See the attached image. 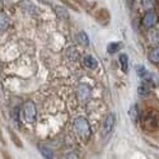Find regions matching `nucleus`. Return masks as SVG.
<instances>
[{
    "label": "nucleus",
    "instance_id": "obj_8",
    "mask_svg": "<svg viewBox=\"0 0 159 159\" xmlns=\"http://www.w3.org/2000/svg\"><path fill=\"white\" fill-rule=\"evenodd\" d=\"M9 17L5 14L4 11H0V32H4L9 27Z\"/></svg>",
    "mask_w": 159,
    "mask_h": 159
},
{
    "label": "nucleus",
    "instance_id": "obj_14",
    "mask_svg": "<svg viewBox=\"0 0 159 159\" xmlns=\"http://www.w3.org/2000/svg\"><path fill=\"white\" fill-rule=\"evenodd\" d=\"M76 41L80 43L82 46H84V47H88L89 46V38H88V36H87L85 32H79L76 34Z\"/></svg>",
    "mask_w": 159,
    "mask_h": 159
},
{
    "label": "nucleus",
    "instance_id": "obj_23",
    "mask_svg": "<svg viewBox=\"0 0 159 159\" xmlns=\"http://www.w3.org/2000/svg\"><path fill=\"white\" fill-rule=\"evenodd\" d=\"M0 8H2V5H0Z\"/></svg>",
    "mask_w": 159,
    "mask_h": 159
},
{
    "label": "nucleus",
    "instance_id": "obj_6",
    "mask_svg": "<svg viewBox=\"0 0 159 159\" xmlns=\"http://www.w3.org/2000/svg\"><path fill=\"white\" fill-rule=\"evenodd\" d=\"M83 65L85 66L87 69H96L97 66H98V61L93 57V56H90V55H87L83 57Z\"/></svg>",
    "mask_w": 159,
    "mask_h": 159
},
{
    "label": "nucleus",
    "instance_id": "obj_9",
    "mask_svg": "<svg viewBox=\"0 0 159 159\" xmlns=\"http://www.w3.org/2000/svg\"><path fill=\"white\" fill-rule=\"evenodd\" d=\"M136 73H138V75L143 79V80H148V82H150L152 80V75H150V73H148L147 71V69H144V66H141V65H139L138 68H136Z\"/></svg>",
    "mask_w": 159,
    "mask_h": 159
},
{
    "label": "nucleus",
    "instance_id": "obj_4",
    "mask_svg": "<svg viewBox=\"0 0 159 159\" xmlns=\"http://www.w3.org/2000/svg\"><path fill=\"white\" fill-rule=\"evenodd\" d=\"M157 22H158V16L153 10H148L147 13H145V16L143 17V19H141V24L144 25L145 28L154 27V25L157 24Z\"/></svg>",
    "mask_w": 159,
    "mask_h": 159
},
{
    "label": "nucleus",
    "instance_id": "obj_3",
    "mask_svg": "<svg viewBox=\"0 0 159 159\" xmlns=\"http://www.w3.org/2000/svg\"><path fill=\"white\" fill-rule=\"evenodd\" d=\"M115 125H116V115L111 112L106 116V118L102 122V135L103 136L110 135L115 127Z\"/></svg>",
    "mask_w": 159,
    "mask_h": 159
},
{
    "label": "nucleus",
    "instance_id": "obj_7",
    "mask_svg": "<svg viewBox=\"0 0 159 159\" xmlns=\"http://www.w3.org/2000/svg\"><path fill=\"white\" fill-rule=\"evenodd\" d=\"M148 38H149V42L153 46H158L159 45V31L152 27V30L148 32Z\"/></svg>",
    "mask_w": 159,
    "mask_h": 159
},
{
    "label": "nucleus",
    "instance_id": "obj_22",
    "mask_svg": "<svg viewBox=\"0 0 159 159\" xmlns=\"http://www.w3.org/2000/svg\"><path fill=\"white\" fill-rule=\"evenodd\" d=\"M39 2H42L45 4H51V0H39Z\"/></svg>",
    "mask_w": 159,
    "mask_h": 159
},
{
    "label": "nucleus",
    "instance_id": "obj_21",
    "mask_svg": "<svg viewBox=\"0 0 159 159\" xmlns=\"http://www.w3.org/2000/svg\"><path fill=\"white\" fill-rule=\"evenodd\" d=\"M66 158H78V155L76 154H68V155H66Z\"/></svg>",
    "mask_w": 159,
    "mask_h": 159
},
{
    "label": "nucleus",
    "instance_id": "obj_1",
    "mask_svg": "<svg viewBox=\"0 0 159 159\" xmlns=\"http://www.w3.org/2000/svg\"><path fill=\"white\" fill-rule=\"evenodd\" d=\"M74 130L75 132L79 135V138H80L82 140L87 141L89 140L90 135H92V131H90V125L88 122V120L85 117H76L75 121H74Z\"/></svg>",
    "mask_w": 159,
    "mask_h": 159
},
{
    "label": "nucleus",
    "instance_id": "obj_19",
    "mask_svg": "<svg viewBox=\"0 0 159 159\" xmlns=\"http://www.w3.org/2000/svg\"><path fill=\"white\" fill-rule=\"evenodd\" d=\"M120 48H121V43H118V42H112V43L108 45L107 51L110 52V54H115V52H117Z\"/></svg>",
    "mask_w": 159,
    "mask_h": 159
},
{
    "label": "nucleus",
    "instance_id": "obj_18",
    "mask_svg": "<svg viewBox=\"0 0 159 159\" xmlns=\"http://www.w3.org/2000/svg\"><path fill=\"white\" fill-rule=\"evenodd\" d=\"M39 152L45 158H54V153H52L51 149H48L47 147H43V145H39Z\"/></svg>",
    "mask_w": 159,
    "mask_h": 159
},
{
    "label": "nucleus",
    "instance_id": "obj_10",
    "mask_svg": "<svg viewBox=\"0 0 159 159\" xmlns=\"http://www.w3.org/2000/svg\"><path fill=\"white\" fill-rule=\"evenodd\" d=\"M148 59H149V61L153 62V64H159V47L155 46L154 48L150 50L149 55H148Z\"/></svg>",
    "mask_w": 159,
    "mask_h": 159
},
{
    "label": "nucleus",
    "instance_id": "obj_17",
    "mask_svg": "<svg viewBox=\"0 0 159 159\" xmlns=\"http://www.w3.org/2000/svg\"><path fill=\"white\" fill-rule=\"evenodd\" d=\"M9 135H10V139H11V141L16 144V147H18V148H22V147H23V144H22V141L19 140L18 135H17L16 132L13 131L11 129H9Z\"/></svg>",
    "mask_w": 159,
    "mask_h": 159
},
{
    "label": "nucleus",
    "instance_id": "obj_5",
    "mask_svg": "<svg viewBox=\"0 0 159 159\" xmlns=\"http://www.w3.org/2000/svg\"><path fill=\"white\" fill-rule=\"evenodd\" d=\"M76 96H78V99L85 103L90 99V96H92V90L89 88V85L87 84H80L78 87V90H76Z\"/></svg>",
    "mask_w": 159,
    "mask_h": 159
},
{
    "label": "nucleus",
    "instance_id": "obj_13",
    "mask_svg": "<svg viewBox=\"0 0 159 159\" xmlns=\"http://www.w3.org/2000/svg\"><path fill=\"white\" fill-rule=\"evenodd\" d=\"M149 83H150V82L144 80V82L139 85L138 92H139L140 96H147V94H149V92H150V84H149Z\"/></svg>",
    "mask_w": 159,
    "mask_h": 159
},
{
    "label": "nucleus",
    "instance_id": "obj_12",
    "mask_svg": "<svg viewBox=\"0 0 159 159\" xmlns=\"http://www.w3.org/2000/svg\"><path fill=\"white\" fill-rule=\"evenodd\" d=\"M54 10H55V14L57 16V18H60V19H68L69 18V13L64 7H59L57 5V7L54 8Z\"/></svg>",
    "mask_w": 159,
    "mask_h": 159
},
{
    "label": "nucleus",
    "instance_id": "obj_20",
    "mask_svg": "<svg viewBox=\"0 0 159 159\" xmlns=\"http://www.w3.org/2000/svg\"><path fill=\"white\" fill-rule=\"evenodd\" d=\"M0 141H2V144H5V139H4V136H3L2 129H0Z\"/></svg>",
    "mask_w": 159,
    "mask_h": 159
},
{
    "label": "nucleus",
    "instance_id": "obj_16",
    "mask_svg": "<svg viewBox=\"0 0 159 159\" xmlns=\"http://www.w3.org/2000/svg\"><path fill=\"white\" fill-rule=\"evenodd\" d=\"M157 5V0H141V7L145 10H153Z\"/></svg>",
    "mask_w": 159,
    "mask_h": 159
},
{
    "label": "nucleus",
    "instance_id": "obj_15",
    "mask_svg": "<svg viewBox=\"0 0 159 159\" xmlns=\"http://www.w3.org/2000/svg\"><path fill=\"white\" fill-rule=\"evenodd\" d=\"M118 61L121 64V68H122V71L124 73H127L129 71V57L126 54H121L118 56Z\"/></svg>",
    "mask_w": 159,
    "mask_h": 159
},
{
    "label": "nucleus",
    "instance_id": "obj_11",
    "mask_svg": "<svg viewBox=\"0 0 159 159\" xmlns=\"http://www.w3.org/2000/svg\"><path fill=\"white\" fill-rule=\"evenodd\" d=\"M129 116L132 120V122H138L139 121V107L138 104H132L131 108L129 110Z\"/></svg>",
    "mask_w": 159,
    "mask_h": 159
},
{
    "label": "nucleus",
    "instance_id": "obj_2",
    "mask_svg": "<svg viewBox=\"0 0 159 159\" xmlns=\"http://www.w3.org/2000/svg\"><path fill=\"white\" fill-rule=\"evenodd\" d=\"M22 112H23V118L27 122H33L36 120L37 116V108L33 101H25L23 107H22Z\"/></svg>",
    "mask_w": 159,
    "mask_h": 159
}]
</instances>
